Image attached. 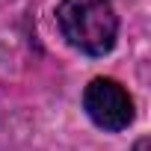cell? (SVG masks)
Returning <instances> with one entry per match:
<instances>
[{
	"instance_id": "6da1fadb",
	"label": "cell",
	"mask_w": 151,
	"mask_h": 151,
	"mask_svg": "<svg viewBox=\"0 0 151 151\" xmlns=\"http://www.w3.org/2000/svg\"><path fill=\"white\" fill-rule=\"evenodd\" d=\"M56 21L62 36L89 56H104L116 45L119 18L110 0H62Z\"/></svg>"
},
{
	"instance_id": "7a4b0ae2",
	"label": "cell",
	"mask_w": 151,
	"mask_h": 151,
	"mask_svg": "<svg viewBox=\"0 0 151 151\" xmlns=\"http://www.w3.org/2000/svg\"><path fill=\"white\" fill-rule=\"evenodd\" d=\"M83 107L89 119L104 130H124L133 122V101L122 83L110 77H98L83 92Z\"/></svg>"
},
{
	"instance_id": "3957f363",
	"label": "cell",
	"mask_w": 151,
	"mask_h": 151,
	"mask_svg": "<svg viewBox=\"0 0 151 151\" xmlns=\"http://www.w3.org/2000/svg\"><path fill=\"white\" fill-rule=\"evenodd\" d=\"M133 151H148V139H139V142H136V148H133Z\"/></svg>"
}]
</instances>
